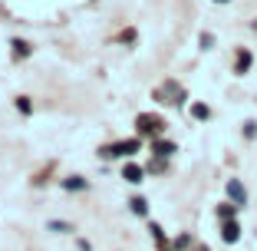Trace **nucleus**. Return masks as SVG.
Segmentation results:
<instances>
[{"instance_id": "6e6552de", "label": "nucleus", "mask_w": 257, "mask_h": 251, "mask_svg": "<svg viewBox=\"0 0 257 251\" xmlns=\"http://www.w3.org/2000/svg\"><path fill=\"white\" fill-rule=\"evenodd\" d=\"M10 46H14V56H17V60H23V56H30V50H33V46L27 43V40H14Z\"/></svg>"}, {"instance_id": "9d476101", "label": "nucleus", "mask_w": 257, "mask_h": 251, "mask_svg": "<svg viewBox=\"0 0 257 251\" xmlns=\"http://www.w3.org/2000/svg\"><path fill=\"white\" fill-rule=\"evenodd\" d=\"M128 208H132L136 215H145V212H149V202H145V198H132V202H128Z\"/></svg>"}, {"instance_id": "f257e3e1", "label": "nucleus", "mask_w": 257, "mask_h": 251, "mask_svg": "<svg viewBox=\"0 0 257 251\" xmlns=\"http://www.w3.org/2000/svg\"><path fill=\"white\" fill-rule=\"evenodd\" d=\"M139 152V139H122V142H112V145H102L99 155L102 159H115V155H132Z\"/></svg>"}, {"instance_id": "1a4fd4ad", "label": "nucleus", "mask_w": 257, "mask_h": 251, "mask_svg": "<svg viewBox=\"0 0 257 251\" xmlns=\"http://www.w3.org/2000/svg\"><path fill=\"white\" fill-rule=\"evenodd\" d=\"M63 189H66V192H79V189H86V179H79V175H73V179H63Z\"/></svg>"}, {"instance_id": "20e7f679", "label": "nucleus", "mask_w": 257, "mask_h": 251, "mask_svg": "<svg viewBox=\"0 0 257 251\" xmlns=\"http://www.w3.org/2000/svg\"><path fill=\"white\" fill-rule=\"evenodd\" d=\"M221 238H224L227 244H234L237 238H241V228H237V221H231V218H227V221H224V228H221Z\"/></svg>"}, {"instance_id": "39448f33", "label": "nucleus", "mask_w": 257, "mask_h": 251, "mask_svg": "<svg viewBox=\"0 0 257 251\" xmlns=\"http://www.w3.org/2000/svg\"><path fill=\"white\" fill-rule=\"evenodd\" d=\"M142 175H145V169L136 165V162H128V165L122 169V179H125V182H142Z\"/></svg>"}, {"instance_id": "4468645a", "label": "nucleus", "mask_w": 257, "mask_h": 251, "mask_svg": "<svg viewBox=\"0 0 257 251\" xmlns=\"http://www.w3.org/2000/svg\"><path fill=\"white\" fill-rule=\"evenodd\" d=\"M17 109L27 116V113H30V99H27V96H17Z\"/></svg>"}, {"instance_id": "2eb2a0df", "label": "nucleus", "mask_w": 257, "mask_h": 251, "mask_svg": "<svg viewBox=\"0 0 257 251\" xmlns=\"http://www.w3.org/2000/svg\"><path fill=\"white\" fill-rule=\"evenodd\" d=\"M254 132H257V122H244V136L254 139Z\"/></svg>"}, {"instance_id": "423d86ee", "label": "nucleus", "mask_w": 257, "mask_h": 251, "mask_svg": "<svg viewBox=\"0 0 257 251\" xmlns=\"http://www.w3.org/2000/svg\"><path fill=\"white\" fill-rule=\"evenodd\" d=\"M250 63H254V56L247 53V50H237V63H234V73H247Z\"/></svg>"}, {"instance_id": "f03ea898", "label": "nucleus", "mask_w": 257, "mask_h": 251, "mask_svg": "<svg viewBox=\"0 0 257 251\" xmlns=\"http://www.w3.org/2000/svg\"><path fill=\"white\" fill-rule=\"evenodd\" d=\"M136 126H139V136H159V132L165 129L162 116H155V113H142L136 119Z\"/></svg>"}, {"instance_id": "7ed1b4c3", "label": "nucleus", "mask_w": 257, "mask_h": 251, "mask_svg": "<svg viewBox=\"0 0 257 251\" xmlns=\"http://www.w3.org/2000/svg\"><path fill=\"white\" fill-rule=\"evenodd\" d=\"M227 195L234 198V205H244V202H247V192H244V185L237 182V179H231V182H227Z\"/></svg>"}, {"instance_id": "f3484780", "label": "nucleus", "mask_w": 257, "mask_h": 251, "mask_svg": "<svg viewBox=\"0 0 257 251\" xmlns=\"http://www.w3.org/2000/svg\"><path fill=\"white\" fill-rule=\"evenodd\" d=\"M214 4H227V0H214Z\"/></svg>"}, {"instance_id": "9b49d317", "label": "nucleus", "mask_w": 257, "mask_h": 251, "mask_svg": "<svg viewBox=\"0 0 257 251\" xmlns=\"http://www.w3.org/2000/svg\"><path fill=\"white\" fill-rule=\"evenodd\" d=\"M191 116H195V119H208V116H211V109L204 106V103H195V106H191Z\"/></svg>"}, {"instance_id": "ddd939ff", "label": "nucleus", "mask_w": 257, "mask_h": 251, "mask_svg": "<svg viewBox=\"0 0 257 251\" xmlns=\"http://www.w3.org/2000/svg\"><path fill=\"white\" fill-rule=\"evenodd\" d=\"M234 208H241V205H221V208H218V215L227 221V218H234Z\"/></svg>"}, {"instance_id": "0eeeda50", "label": "nucleus", "mask_w": 257, "mask_h": 251, "mask_svg": "<svg viewBox=\"0 0 257 251\" xmlns=\"http://www.w3.org/2000/svg\"><path fill=\"white\" fill-rule=\"evenodd\" d=\"M152 152L159 155V159H168V155L175 152V142H165V139H159V142L152 145Z\"/></svg>"}, {"instance_id": "f8f14e48", "label": "nucleus", "mask_w": 257, "mask_h": 251, "mask_svg": "<svg viewBox=\"0 0 257 251\" xmlns=\"http://www.w3.org/2000/svg\"><path fill=\"white\" fill-rule=\"evenodd\" d=\"M50 231H73V225H69V221H50Z\"/></svg>"}, {"instance_id": "dca6fc26", "label": "nucleus", "mask_w": 257, "mask_h": 251, "mask_svg": "<svg viewBox=\"0 0 257 251\" xmlns=\"http://www.w3.org/2000/svg\"><path fill=\"white\" fill-rule=\"evenodd\" d=\"M201 46H204V50H211V46H214V37H211V33H201Z\"/></svg>"}]
</instances>
